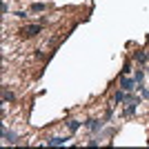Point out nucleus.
<instances>
[{"mask_svg":"<svg viewBox=\"0 0 149 149\" xmlns=\"http://www.w3.org/2000/svg\"><path fill=\"white\" fill-rule=\"evenodd\" d=\"M40 31H42V25H27V27L20 29V33H22L25 38H36Z\"/></svg>","mask_w":149,"mask_h":149,"instance_id":"obj_1","label":"nucleus"},{"mask_svg":"<svg viewBox=\"0 0 149 149\" xmlns=\"http://www.w3.org/2000/svg\"><path fill=\"white\" fill-rule=\"evenodd\" d=\"M134 60H136V62H143V65H145V62L149 60V54H145V51L138 49V51H134Z\"/></svg>","mask_w":149,"mask_h":149,"instance_id":"obj_2","label":"nucleus"},{"mask_svg":"<svg viewBox=\"0 0 149 149\" xmlns=\"http://www.w3.org/2000/svg\"><path fill=\"white\" fill-rule=\"evenodd\" d=\"M2 100H5V102H16V93L13 91H9V89H2Z\"/></svg>","mask_w":149,"mask_h":149,"instance_id":"obj_3","label":"nucleus"},{"mask_svg":"<svg viewBox=\"0 0 149 149\" xmlns=\"http://www.w3.org/2000/svg\"><path fill=\"white\" fill-rule=\"evenodd\" d=\"M134 82H136V80H129V78H123V80H120V87H123L125 91H131V89H134Z\"/></svg>","mask_w":149,"mask_h":149,"instance_id":"obj_4","label":"nucleus"},{"mask_svg":"<svg viewBox=\"0 0 149 149\" xmlns=\"http://www.w3.org/2000/svg\"><path fill=\"white\" fill-rule=\"evenodd\" d=\"M29 9H31V11H47L49 5H45V2H36V5H31Z\"/></svg>","mask_w":149,"mask_h":149,"instance_id":"obj_5","label":"nucleus"},{"mask_svg":"<svg viewBox=\"0 0 149 149\" xmlns=\"http://www.w3.org/2000/svg\"><path fill=\"white\" fill-rule=\"evenodd\" d=\"M67 127H69V131H78L80 129V120H69Z\"/></svg>","mask_w":149,"mask_h":149,"instance_id":"obj_6","label":"nucleus"},{"mask_svg":"<svg viewBox=\"0 0 149 149\" xmlns=\"http://www.w3.org/2000/svg\"><path fill=\"white\" fill-rule=\"evenodd\" d=\"M134 80H136V82H143L145 80V71H143V69H138L136 74H134Z\"/></svg>","mask_w":149,"mask_h":149,"instance_id":"obj_7","label":"nucleus"},{"mask_svg":"<svg viewBox=\"0 0 149 149\" xmlns=\"http://www.w3.org/2000/svg\"><path fill=\"white\" fill-rule=\"evenodd\" d=\"M131 71V62H127V65H125V69H123V74H129Z\"/></svg>","mask_w":149,"mask_h":149,"instance_id":"obj_8","label":"nucleus"},{"mask_svg":"<svg viewBox=\"0 0 149 149\" xmlns=\"http://www.w3.org/2000/svg\"><path fill=\"white\" fill-rule=\"evenodd\" d=\"M147 71H149V67H147Z\"/></svg>","mask_w":149,"mask_h":149,"instance_id":"obj_9","label":"nucleus"},{"mask_svg":"<svg viewBox=\"0 0 149 149\" xmlns=\"http://www.w3.org/2000/svg\"><path fill=\"white\" fill-rule=\"evenodd\" d=\"M147 54H149V51H147Z\"/></svg>","mask_w":149,"mask_h":149,"instance_id":"obj_10","label":"nucleus"}]
</instances>
